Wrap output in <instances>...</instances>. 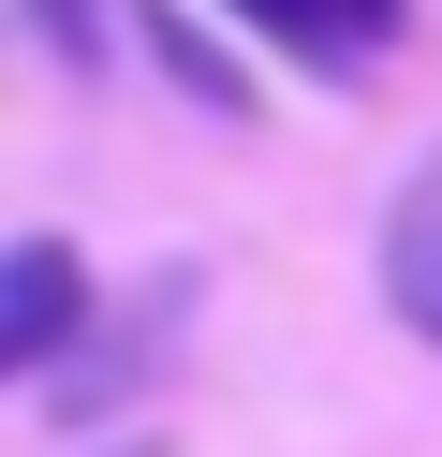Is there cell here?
<instances>
[{
    "label": "cell",
    "instance_id": "6da1fadb",
    "mask_svg": "<svg viewBox=\"0 0 442 457\" xmlns=\"http://www.w3.org/2000/svg\"><path fill=\"white\" fill-rule=\"evenodd\" d=\"M177 310H192V266H163V280H147L133 310H88V339H74V354H59V369H45V413H59V428H88V413H118V398H133L147 369H163V339H177Z\"/></svg>",
    "mask_w": 442,
    "mask_h": 457
},
{
    "label": "cell",
    "instance_id": "7a4b0ae2",
    "mask_svg": "<svg viewBox=\"0 0 442 457\" xmlns=\"http://www.w3.org/2000/svg\"><path fill=\"white\" fill-rule=\"evenodd\" d=\"M88 339V251L74 237H15L0 251V384H45Z\"/></svg>",
    "mask_w": 442,
    "mask_h": 457
},
{
    "label": "cell",
    "instance_id": "3957f363",
    "mask_svg": "<svg viewBox=\"0 0 442 457\" xmlns=\"http://www.w3.org/2000/svg\"><path fill=\"white\" fill-rule=\"evenodd\" d=\"M133 15V45H147V74H163L177 104H206V119H251V60H236L221 30H206L192 0H118Z\"/></svg>",
    "mask_w": 442,
    "mask_h": 457
},
{
    "label": "cell",
    "instance_id": "277c9868",
    "mask_svg": "<svg viewBox=\"0 0 442 457\" xmlns=\"http://www.w3.org/2000/svg\"><path fill=\"white\" fill-rule=\"evenodd\" d=\"M383 310H398V325L442 354V148L413 162L398 207H383Z\"/></svg>",
    "mask_w": 442,
    "mask_h": 457
},
{
    "label": "cell",
    "instance_id": "5b68a950",
    "mask_svg": "<svg viewBox=\"0 0 442 457\" xmlns=\"http://www.w3.org/2000/svg\"><path fill=\"white\" fill-rule=\"evenodd\" d=\"M221 15H236L251 45H280L295 74H369V45H383L354 0H221Z\"/></svg>",
    "mask_w": 442,
    "mask_h": 457
},
{
    "label": "cell",
    "instance_id": "8992f818",
    "mask_svg": "<svg viewBox=\"0 0 442 457\" xmlns=\"http://www.w3.org/2000/svg\"><path fill=\"white\" fill-rule=\"evenodd\" d=\"M15 15L45 30L59 74H104V60H118V0H15Z\"/></svg>",
    "mask_w": 442,
    "mask_h": 457
},
{
    "label": "cell",
    "instance_id": "52a82bcc",
    "mask_svg": "<svg viewBox=\"0 0 442 457\" xmlns=\"http://www.w3.org/2000/svg\"><path fill=\"white\" fill-rule=\"evenodd\" d=\"M354 15H369V30H398V15H413V0H354Z\"/></svg>",
    "mask_w": 442,
    "mask_h": 457
},
{
    "label": "cell",
    "instance_id": "ba28073f",
    "mask_svg": "<svg viewBox=\"0 0 442 457\" xmlns=\"http://www.w3.org/2000/svg\"><path fill=\"white\" fill-rule=\"evenodd\" d=\"M118 457H163V443H118Z\"/></svg>",
    "mask_w": 442,
    "mask_h": 457
}]
</instances>
